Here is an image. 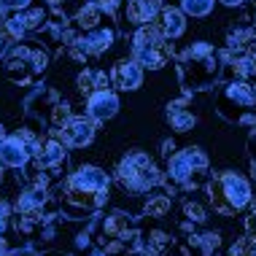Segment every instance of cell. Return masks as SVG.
Masks as SVG:
<instances>
[{
    "mask_svg": "<svg viewBox=\"0 0 256 256\" xmlns=\"http://www.w3.org/2000/svg\"><path fill=\"white\" fill-rule=\"evenodd\" d=\"M100 6H102V11H106L110 19H119L122 11L127 8V0H100Z\"/></svg>",
    "mask_w": 256,
    "mask_h": 256,
    "instance_id": "26",
    "label": "cell"
},
{
    "mask_svg": "<svg viewBox=\"0 0 256 256\" xmlns=\"http://www.w3.org/2000/svg\"><path fill=\"white\" fill-rule=\"evenodd\" d=\"M116 184L127 194H148L154 186L162 184V172L156 162L143 151H132L116 164Z\"/></svg>",
    "mask_w": 256,
    "mask_h": 256,
    "instance_id": "7",
    "label": "cell"
},
{
    "mask_svg": "<svg viewBox=\"0 0 256 256\" xmlns=\"http://www.w3.org/2000/svg\"><path fill=\"white\" fill-rule=\"evenodd\" d=\"M57 135L68 143V148H84L94 140V122L89 116H70L57 130Z\"/></svg>",
    "mask_w": 256,
    "mask_h": 256,
    "instance_id": "14",
    "label": "cell"
},
{
    "mask_svg": "<svg viewBox=\"0 0 256 256\" xmlns=\"http://www.w3.org/2000/svg\"><path fill=\"white\" fill-rule=\"evenodd\" d=\"M213 3H216V0H181V11L186 14V16L202 19L213 11Z\"/></svg>",
    "mask_w": 256,
    "mask_h": 256,
    "instance_id": "24",
    "label": "cell"
},
{
    "mask_svg": "<svg viewBox=\"0 0 256 256\" xmlns=\"http://www.w3.org/2000/svg\"><path fill=\"white\" fill-rule=\"evenodd\" d=\"M178 76L186 92H197V89H210L221 76V57L208 40L186 46L178 57Z\"/></svg>",
    "mask_w": 256,
    "mask_h": 256,
    "instance_id": "4",
    "label": "cell"
},
{
    "mask_svg": "<svg viewBox=\"0 0 256 256\" xmlns=\"http://www.w3.org/2000/svg\"><path fill=\"white\" fill-rule=\"evenodd\" d=\"M24 106H27V116H30V119L40 122L44 127H52L54 132L73 116L70 114V102L62 98L57 89L44 86V84L32 89Z\"/></svg>",
    "mask_w": 256,
    "mask_h": 256,
    "instance_id": "9",
    "label": "cell"
},
{
    "mask_svg": "<svg viewBox=\"0 0 256 256\" xmlns=\"http://www.w3.org/2000/svg\"><path fill=\"white\" fill-rule=\"evenodd\" d=\"M186 102H189V98H181V100H176L168 106V122H170L172 130H178V132H186V130H192L197 124V116L186 108Z\"/></svg>",
    "mask_w": 256,
    "mask_h": 256,
    "instance_id": "21",
    "label": "cell"
},
{
    "mask_svg": "<svg viewBox=\"0 0 256 256\" xmlns=\"http://www.w3.org/2000/svg\"><path fill=\"white\" fill-rule=\"evenodd\" d=\"M170 208H172V200L168 194H151L146 208H143V213L151 216V218H162V216H168V213H170Z\"/></svg>",
    "mask_w": 256,
    "mask_h": 256,
    "instance_id": "22",
    "label": "cell"
},
{
    "mask_svg": "<svg viewBox=\"0 0 256 256\" xmlns=\"http://www.w3.org/2000/svg\"><path fill=\"white\" fill-rule=\"evenodd\" d=\"M65 3V0H46V6H49V8H57V6H62Z\"/></svg>",
    "mask_w": 256,
    "mask_h": 256,
    "instance_id": "33",
    "label": "cell"
},
{
    "mask_svg": "<svg viewBox=\"0 0 256 256\" xmlns=\"http://www.w3.org/2000/svg\"><path fill=\"white\" fill-rule=\"evenodd\" d=\"M3 138H6V132H3V124H0V140H3Z\"/></svg>",
    "mask_w": 256,
    "mask_h": 256,
    "instance_id": "35",
    "label": "cell"
},
{
    "mask_svg": "<svg viewBox=\"0 0 256 256\" xmlns=\"http://www.w3.org/2000/svg\"><path fill=\"white\" fill-rule=\"evenodd\" d=\"M49 19H52L49 8H44V6H27L22 11L3 16V24H6V32H8L11 40H22L30 36H40L46 30V24H49Z\"/></svg>",
    "mask_w": 256,
    "mask_h": 256,
    "instance_id": "13",
    "label": "cell"
},
{
    "mask_svg": "<svg viewBox=\"0 0 256 256\" xmlns=\"http://www.w3.org/2000/svg\"><path fill=\"white\" fill-rule=\"evenodd\" d=\"M218 3H224V6H230V8H234V6H243L246 0H218Z\"/></svg>",
    "mask_w": 256,
    "mask_h": 256,
    "instance_id": "32",
    "label": "cell"
},
{
    "mask_svg": "<svg viewBox=\"0 0 256 256\" xmlns=\"http://www.w3.org/2000/svg\"><path fill=\"white\" fill-rule=\"evenodd\" d=\"M114 40H116V24H114V19L108 16L106 22L98 24V27H92V30L76 32L73 44L68 46V54H70L76 62L86 65L89 60H94V57H100V54H106L110 46H114Z\"/></svg>",
    "mask_w": 256,
    "mask_h": 256,
    "instance_id": "12",
    "label": "cell"
},
{
    "mask_svg": "<svg viewBox=\"0 0 256 256\" xmlns=\"http://www.w3.org/2000/svg\"><path fill=\"white\" fill-rule=\"evenodd\" d=\"M68 143L62 140L60 135L49 132L44 140L36 146V154H32V172H30V184H40L49 186L57 181V178L68 176Z\"/></svg>",
    "mask_w": 256,
    "mask_h": 256,
    "instance_id": "6",
    "label": "cell"
},
{
    "mask_svg": "<svg viewBox=\"0 0 256 256\" xmlns=\"http://www.w3.org/2000/svg\"><path fill=\"white\" fill-rule=\"evenodd\" d=\"M251 3H254V6H256V0H251Z\"/></svg>",
    "mask_w": 256,
    "mask_h": 256,
    "instance_id": "37",
    "label": "cell"
},
{
    "mask_svg": "<svg viewBox=\"0 0 256 256\" xmlns=\"http://www.w3.org/2000/svg\"><path fill=\"white\" fill-rule=\"evenodd\" d=\"M172 52L168 38L159 32L156 24H143L135 30L132 36V60L140 68H148V70H159L170 62Z\"/></svg>",
    "mask_w": 256,
    "mask_h": 256,
    "instance_id": "10",
    "label": "cell"
},
{
    "mask_svg": "<svg viewBox=\"0 0 256 256\" xmlns=\"http://www.w3.org/2000/svg\"><path fill=\"white\" fill-rule=\"evenodd\" d=\"M6 226H8V205L0 200V232H3Z\"/></svg>",
    "mask_w": 256,
    "mask_h": 256,
    "instance_id": "30",
    "label": "cell"
},
{
    "mask_svg": "<svg viewBox=\"0 0 256 256\" xmlns=\"http://www.w3.org/2000/svg\"><path fill=\"white\" fill-rule=\"evenodd\" d=\"M216 110H218L221 119H226L232 124L256 122V89L246 78L230 81L216 94Z\"/></svg>",
    "mask_w": 256,
    "mask_h": 256,
    "instance_id": "8",
    "label": "cell"
},
{
    "mask_svg": "<svg viewBox=\"0 0 256 256\" xmlns=\"http://www.w3.org/2000/svg\"><path fill=\"white\" fill-rule=\"evenodd\" d=\"M184 216L189 221H194V224H202V221H205V210H202V205H200V202H194V200H186V202H184Z\"/></svg>",
    "mask_w": 256,
    "mask_h": 256,
    "instance_id": "25",
    "label": "cell"
},
{
    "mask_svg": "<svg viewBox=\"0 0 256 256\" xmlns=\"http://www.w3.org/2000/svg\"><path fill=\"white\" fill-rule=\"evenodd\" d=\"M6 254H8V246H6V240L0 238V256H6Z\"/></svg>",
    "mask_w": 256,
    "mask_h": 256,
    "instance_id": "34",
    "label": "cell"
},
{
    "mask_svg": "<svg viewBox=\"0 0 256 256\" xmlns=\"http://www.w3.org/2000/svg\"><path fill=\"white\" fill-rule=\"evenodd\" d=\"M246 238H251V240H256V210L248 216V221H246Z\"/></svg>",
    "mask_w": 256,
    "mask_h": 256,
    "instance_id": "29",
    "label": "cell"
},
{
    "mask_svg": "<svg viewBox=\"0 0 256 256\" xmlns=\"http://www.w3.org/2000/svg\"><path fill=\"white\" fill-rule=\"evenodd\" d=\"M89 238H92L94 248L106 251L108 256H132V254H140L143 248V238L140 232L132 226V218L122 210H110L106 216H92L89 221Z\"/></svg>",
    "mask_w": 256,
    "mask_h": 256,
    "instance_id": "2",
    "label": "cell"
},
{
    "mask_svg": "<svg viewBox=\"0 0 256 256\" xmlns=\"http://www.w3.org/2000/svg\"><path fill=\"white\" fill-rule=\"evenodd\" d=\"M49 60H52V54L44 44L22 38V40H14L6 49V54L0 57V65H3L11 84L36 86L40 81V76L46 73V68H49Z\"/></svg>",
    "mask_w": 256,
    "mask_h": 256,
    "instance_id": "3",
    "label": "cell"
},
{
    "mask_svg": "<svg viewBox=\"0 0 256 256\" xmlns=\"http://www.w3.org/2000/svg\"><path fill=\"white\" fill-rule=\"evenodd\" d=\"M6 256H40V254H36L32 248H22V251H8Z\"/></svg>",
    "mask_w": 256,
    "mask_h": 256,
    "instance_id": "31",
    "label": "cell"
},
{
    "mask_svg": "<svg viewBox=\"0 0 256 256\" xmlns=\"http://www.w3.org/2000/svg\"><path fill=\"white\" fill-rule=\"evenodd\" d=\"M8 32H6V24H3V16H0V57L6 54V49H8Z\"/></svg>",
    "mask_w": 256,
    "mask_h": 256,
    "instance_id": "28",
    "label": "cell"
},
{
    "mask_svg": "<svg viewBox=\"0 0 256 256\" xmlns=\"http://www.w3.org/2000/svg\"><path fill=\"white\" fill-rule=\"evenodd\" d=\"M106 19H108V14L102 11L100 0H89V3H84L78 11H76V16H73V27H76L78 32H84V30H92V27L102 24Z\"/></svg>",
    "mask_w": 256,
    "mask_h": 256,
    "instance_id": "19",
    "label": "cell"
},
{
    "mask_svg": "<svg viewBox=\"0 0 256 256\" xmlns=\"http://www.w3.org/2000/svg\"><path fill=\"white\" fill-rule=\"evenodd\" d=\"M110 86L122 89V92H135L143 84V68L135 60H119L110 68Z\"/></svg>",
    "mask_w": 256,
    "mask_h": 256,
    "instance_id": "15",
    "label": "cell"
},
{
    "mask_svg": "<svg viewBox=\"0 0 256 256\" xmlns=\"http://www.w3.org/2000/svg\"><path fill=\"white\" fill-rule=\"evenodd\" d=\"M116 110H119V98H116L114 89H102V92H94L86 98V116L94 124L114 119Z\"/></svg>",
    "mask_w": 256,
    "mask_h": 256,
    "instance_id": "16",
    "label": "cell"
},
{
    "mask_svg": "<svg viewBox=\"0 0 256 256\" xmlns=\"http://www.w3.org/2000/svg\"><path fill=\"white\" fill-rule=\"evenodd\" d=\"M108 189H110L108 172L94 168V164H84L76 172H68L57 186L60 210L68 218L98 216L100 208L108 202Z\"/></svg>",
    "mask_w": 256,
    "mask_h": 256,
    "instance_id": "1",
    "label": "cell"
},
{
    "mask_svg": "<svg viewBox=\"0 0 256 256\" xmlns=\"http://www.w3.org/2000/svg\"><path fill=\"white\" fill-rule=\"evenodd\" d=\"M32 0H0V16H8V14H16V11H22L27 8Z\"/></svg>",
    "mask_w": 256,
    "mask_h": 256,
    "instance_id": "27",
    "label": "cell"
},
{
    "mask_svg": "<svg viewBox=\"0 0 256 256\" xmlns=\"http://www.w3.org/2000/svg\"><path fill=\"white\" fill-rule=\"evenodd\" d=\"M208 172V156L200 148H184L168 156V184L176 189H197Z\"/></svg>",
    "mask_w": 256,
    "mask_h": 256,
    "instance_id": "11",
    "label": "cell"
},
{
    "mask_svg": "<svg viewBox=\"0 0 256 256\" xmlns=\"http://www.w3.org/2000/svg\"><path fill=\"white\" fill-rule=\"evenodd\" d=\"M156 27L168 40H178L186 32V14L181 8H172V6H164L156 16Z\"/></svg>",
    "mask_w": 256,
    "mask_h": 256,
    "instance_id": "18",
    "label": "cell"
},
{
    "mask_svg": "<svg viewBox=\"0 0 256 256\" xmlns=\"http://www.w3.org/2000/svg\"><path fill=\"white\" fill-rule=\"evenodd\" d=\"M162 0H127V8H124V16L127 22H132L135 27L151 24L162 11Z\"/></svg>",
    "mask_w": 256,
    "mask_h": 256,
    "instance_id": "17",
    "label": "cell"
},
{
    "mask_svg": "<svg viewBox=\"0 0 256 256\" xmlns=\"http://www.w3.org/2000/svg\"><path fill=\"white\" fill-rule=\"evenodd\" d=\"M251 172H254V178H256V162L251 164Z\"/></svg>",
    "mask_w": 256,
    "mask_h": 256,
    "instance_id": "36",
    "label": "cell"
},
{
    "mask_svg": "<svg viewBox=\"0 0 256 256\" xmlns=\"http://www.w3.org/2000/svg\"><path fill=\"white\" fill-rule=\"evenodd\" d=\"M251 184L240 172L221 170L208 181V200L210 208L221 216H238L251 205Z\"/></svg>",
    "mask_w": 256,
    "mask_h": 256,
    "instance_id": "5",
    "label": "cell"
},
{
    "mask_svg": "<svg viewBox=\"0 0 256 256\" xmlns=\"http://www.w3.org/2000/svg\"><path fill=\"white\" fill-rule=\"evenodd\" d=\"M78 92L81 94H94V92H102V89H110V76L106 70H100V68H84V70L78 73Z\"/></svg>",
    "mask_w": 256,
    "mask_h": 256,
    "instance_id": "20",
    "label": "cell"
},
{
    "mask_svg": "<svg viewBox=\"0 0 256 256\" xmlns=\"http://www.w3.org/2000/svg\"><path fill=\"white\" fill-rule=\"evenodd\" d=\"M232 70H234V76L246 78V76L256 73V60L248 52H234L232 54Z\"/></svg>",
    "mask_w": 256,
    "mask_h": 256,
    "instance_id": "23",
    "label": "cell"
}]
</instances>
